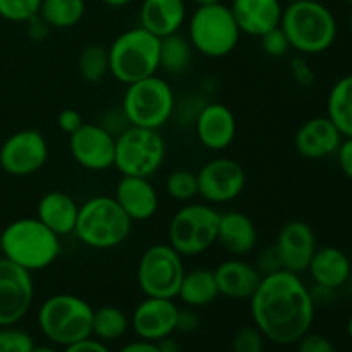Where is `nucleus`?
<instances>
[{"instance_id": "nucleus-17", "label": "nucleus", "mask_w": 352, "mask_h": 352, "mask_svg": "<svg viewBox=\"0 0 352 352\" xmlns=\"http://www.w3.org/2000/svg\"><path fill=\"white\" fill-rule=\"evenodd\" d=\"M275 250L282 261L284 270L292 274H305L313 254L318 250L315 230L301 220H291L280 227L275 239Z\"/></svg>"}, {"instance_id": "nucleus-10", "label": "nucleus", "mask_w": 352, "mask_h": 352, "mask_svg": "<svg viewBox=\"0 0 352 352\" xmlns=\"http://www.w3.org/2000/svg\"><path fill=\"white\" fill-rule=\"evenodd\" d=\"M167 157V143L158 129L129 126L116 136L113 167L120 175L153 177Z\"/></svg>"}, {"instance_id": "nucleus-2", "label": "nucleus", "mask_w": 352, "mask_h": 352, "mask_svg": "<svg viewBox=\"0 0 352 352\" xmlns=\"http://www.w3.org/2000/svg\"><path fill=\"white\" fill-rule=\"evenodd\" d=\"M2 258L28 272L48 268L60 256V237L52 232L36 217H23L10 222L0 232Z\"/></svg>"}, {"instance_id": "nucleus-38", "label": "nucleus", "mask_w": 352, "mask_h": 352, "mask_svg": "<svg viewBox=\"0 0 352 352\" xmlns=\"http://www.w3.org/2000/svg\"><path fill=\"white\" fill-rule=\"evenodd\" d=\"M291 76L296 81V85L302 86V88H308L315 82L316 72L311 67L309 60L306 58V55L298 54L296 57H292L291 60Z\"/></svg>"}, {"instance_id": "nucleus-26", "label": "nucleus", "mask_w": 352, "mask_h": 352, "mask_svg": "<svg viewBox=\"0 0 352 352\" xmlns=\"http://www.w3.org/2000/svg\"><path fill=\"white\" fill-rule=\"evenodd\" d=\"M79 205L64 191H48L36 205V219L58 237L74 234Z\"/></svg>"}, {"instance_id": "nucleus-5", "label": "nucleus", "mask_w": 352, "mask_h": 352, "mask_svg": "<svg viewBox=\"0 0 352 352\" xmlns=\"http://www.w3.org/2000/svg\"><path fill=\"white\" fill-rule=\"evenodd\" d=\"M107 50L110 76L126 86L150 78L160 69V38L141 26L120 33Z\"/></svg>"}, {"instance_id": "nucleus-54", "label": "nucleus", "mask_w": 352, "mask_h": 352, "mask_svg": "<svg viewBox=\"0 0 352 352\" xmlns=\"http://www.w3.org/2000/svg\"><path fill=\"white\" fill-rule=\"evenodd\" d=\"M287 3H292V2H299V0H285Z\"/></svg>"}, {"instance_id": "nucleus-27", "label": "nucleus", "mask_w": 352, "mask_h": 352, "mask_svg": "<svg viewBox=\"0 0 352 352\" xmlns=\"http://www.w3.org/2000/svg\"><path fill=\"white\" fill-rule=\"evenodd\" d=\"M177 298L182 305L189 308H205L215 302L220 298L219 287H217L215 274L210 268H192L186 270L182 277L181 287H179Z\"/></svg>"}, {"instance_id": "nucleus-18", "label": "nucleus", "mask_w": 352, "mask_h": 352, "mask_svg": "<svg viewBox=\"0 0 352 352\" xmlns=\"http://www.w3.org/2000/svg\"><path fill=\"white\" fill-rule=\"evenodd\" d=\"M195 134L203 148L210 151H223L237 136V120L226 103H205L192 119Z\"/></svg>"}, {"instance_id": "nucleus-9", "label": "nucleus", "mask_w": 352, "mask_h": 352, "mask_svg": "<svg viewBox=\"0 0 352 352\" xmlns=\"http://www.w3.org/2000/svg\"><path fill=\"white\" fill-rule=\"evenodd\" d=\"M220 213L208 203H188L172 215L167 243L182 258L199 256L217 244Z\"/></svg>"}, {"instance_id": "nucleus-51", "label": "nucleus", "mask_w": 352, "mask_h": 352, "mask_svg": "<svg viewBox=\"0 0 352 352\" xmlns=\"http://www.w3.org/2000/svg\"><path fill=\"white\" fill-rule=\"evenodd\" d=\"M196 6H203V3H213V2H222V0H191Z\"/></svg>"}, {"instance_id": "nucleus-1", "label": "nucleus", "mask_w": 352, "mask_h": 352, "mask_svg": "<svg viewBox=\"0 0 352 352\" xmlns=\"http://www.w3.org/2000/svg\"><path fill=\"white\" fill-rule=\"evenodd\" d=\"M315 299L301 275L287 270L265 275L250 299L253 325L277 346L298 344L311 330Z\"/></svg>"}, {"instance_id": "nucleus-33", "label": "nucleus", "mask_w": 352, "mask_h": 352, "mask_svg": "<svg viewBox=\"0 0 352 352\" xmlns=\"http://www.w3.org/2000/svg\"><path fill=\"white\" fill-rule=\"evenodd\" d=\"M165 191L175 201H192L198 196V177L196 172L177 168L165 179Z\"/></svg>"}, {"instance_id": "nucleus-41", "label": "nucleus", "mask_w": 352, "mask_h": 352, "mask_svg": "<svg viewBox=\"0 0 352 352\" xmlns=\"http://www.w3.org/2000/svg\"><path fill=\"white\" fill-rule=\"evenodd\" d=\"M82 124H85V120H82L81 112L76 109L60 110V113H58L57 117L58 129H60L64 134H67V136L74 133V131H78Z\"/></svg>"}, {"instance_id": "nucleus-11", "label": "nucleus", "mask_w": 352, "mask_h": 352, "mask_svg": "<svg viewBox=\"0 0 352 352\" xmlns=\"http://www.w3.org/2000/svg\"><path fill=\"white\" fill-rule=\"evenodd\" d=\"M184 274V258L168 243H160L146 248L140 256L136 282L144 298L175 299Z\"/></svg>"}, {"instance_id": "nucleus-52", "label": "nucleus", "mask_w": 352, "mask_h": 352, "mask_svg": "<svg viewBox=\"0 0 352 352\" xmlns=\"http://www.w3.org/2000/svg\"><path fill=\"white\" fill-rule=\"evenodd\" d=\"M347 336L352 339V315H351V318L347 320Z\"/></svg>"}, {"instance_id": "nucleus-14", "label": "nucleus", "mask_w": 352, "mask_h": 352, "mask_svg": "<svg viewBox=\"0 0 352 352\" xmlns=\"http://www.w3.org/2000/svg\"><path fill=\"white\" fill-rule=\"evenodd\" d=\"M33 274L0 258V327L19 323L33 306Z\"/></svg>"}, {"instance_id": "nucleus-23", "label": "nucleus", "mask_w": 352, "mask_h": 352, "mask_svg": "<svg viewBox=\"0 0 352 352\" xmlns=\"http://www.w3.org/2000/svg\"><path fill=\"white\" fill-rule=\"evenodd\" d=\"M217 243L232 256H248L258 246L256 223L251 220V217L237 210L220 213Z\"/></svg>"}, {"instance_id": "nucleus-39", "label": "nucleus", "mask_w": 352, "mask_h": 352, "mask_svg": "<svg viewBox=\"0 0 352 352\" xmlns=\"http://www.w3.org/2000/svg\"><path fill=\"white\" fill-rule=\"evenodd\" d=\"M298 352H337V349L332 340L322 333L308 332L298 340Z\"/></svg>"}, {"instance_id": "nucleus-30", "label": "nucleus", "mask_w": 352, "mask_h": 352, "mask_svg": "<svg viewBox=\"0 0 352 352\" xmlns=\"http://www.w3.org/2000/svg\"><path fill=\"white\" fill-rule=\"evenodd\" d=\"M85 14V0H41L40 16L52 30H69L78 26Z\"/></svg>"}, {"instance_id": "nucleus-48", "label": "nucleus", "mask_w": 352, "mask_h": 352, "mask_svg": "<svg viewBox=\"0 0 352 352\" xmlns=\"http://www.w3.org/2000/svg\"><path fill=\"white\" fill-rule=\"evenodd\" d=\"M158 347H160L162 352H181L177 347V342L172 340V336L167 337V339H162L160 342H157Z\"/></svg>"}, {"instance_id": "nucleus-24", "label": "nucleus", "mask_w": 352, "mask_h": 352, "mask_svg": "<svg viewBox=\"0 0 352 352\" xmlns=\"http://www.w3.org/2000/svg\"><path fill=\"white\" fill-rule=\"evenodd\" d=\"M188 19L186 0H143L140 7V26L157 38L181 31Z\"/></svg>"}, {"instance_id": "nucleus-15", "label": "nucleus", "mask_w": 352, "mask_h": 352, "mask_svg": "<svg viewBox=\"0 0 352 352\" xmlns=\"http://www.w3.org/2000/svg\"><path fill=\"white\" fill-rule=\"evenodd\" d=\"M69 151L76 164L89 172H105L116 160V136L102 124L85 122L69 134Z\"/></svg>"}, {"instance_id": "nucleus-32", "label": "nucleus", "mask_w": 352, "mask_h": 352, "mask_svg": "<svg viewBox=\"0 0 352 352\" xmlns=\"http://www.w3.org/2000/svg\"><path fill=\"white\" fill-rule=\"evenodd\" d=\"M79 76L89 85H98L110 74L109 50L103 45H86L78 57Z\"/></svg>"}, {"instance_id": "nucleus-53", "label": "nucleus", "mask_w": 352, "mask_h": 352, "mask_svg": "<svg viewBox=\"0 0 352 352\" xmlns=\"http://www.w3.org/2000/svg\"><path fill=\"white\" fill-rule=\"evenodd\" d=\"M349 30H351V34H352V9H351V14H349Z\"/></svg>"}, {"instance_id": "nucleus-28", "label": "nucleus", "mask_w": 352, "mask_h": 352, "mask_svg": "<svg viewBox=\"0 0 352 352\" xmlns=\"http://www.w3.org/2000/svg\"><path fill=\"white\" fill-rule=\"evenodd\" d=\"M327 117L342 138H352V72L333 82L327 96Z\"/></svg>"}, {"instance_id": "nucleus-40", "label": "nucleus", "mask_w": 352, "mask_h": 352, "mask_svg": "<svg viewBox=\"0 0 352 352\" xmlns=\"http://www.w3.org/2000/svg\"><path fill=\"white\" fill-rule=\"evenodd\" d=\"M254 267L260 270V274L263 275V277L265 275L275 274V272H278V270H284V267H282V261H280V258H278V253H277V250H275L274 244L268 248H265V250L261 251Z\"/></svg>"}, {"instance_id": "nucleus-13", "label": "nucleus", "mask_w": 352, "mask_h": 352, "mask_svg": "<svg viewBox=\"0 0 352 352\" xmlns=\"http://www.w3.org/2000/svg\"><path fill=\"white\" fill-rule=\"evenodd\" d=\"M50 155L47 138L38 129H21L0 146V167L14 177H28L45 167Z\"/></svg>"}, {"instance_id": "nucleus-7", "label": "nucleus", "mask_w": 352, "mask_h": 352, "mask_svg": "<svg viewBox=\"0 0 352 352\" xmlns=\"http://www.w3.org/2000/svg\"><path fill=\"white\" fill-rule=\"evenodd\" d=\"M241 34L232 10L223 2L198 6L189 17L188 40L203 57H227L236 50Z\"/></svg>"}, {"instance_id": "nucleus-46", "label": "nucleus", "mask_w": 352, "mask_h": 352, "mask_svg": "<svg viewBox=\"0 0 352 352\" xmlns=\"http://www.w3.org/2000/svg\"><path fill=\"white\" fill-rule=\"evenodd\" d=\"M64 352H112L107 347L105 342L95 339V337H88L85 340L72 344V346L64 347Z\"/></svg>"}, {"instance_id": "nucleus-35", "label": "nucleus", "mask_w": 352, "mask_h": 352, "mask_svg": "<svg viewBox=\"0 0 352 352\" xmlns=\"http://www.w3.org/2000/svg\"><path fill=\"white\" fill-rule=\"evenodd\" d=\"M33 347V337L26 330L0 327V352H31Z\"/></svg>"}, {"instance_id": "nucleus-49", "label": "nucleus", "mask_w": 352, "mask_h": 352, "mask_svg": "<svg viewBox=\"0 0 352 352\" xmlns=\"http://www.w3.org/2000/svg\"><path fill=\"white\" fill-rule=\"evenodd\" d=\"M102 2L105 3V6L113 7V9H122V7L129 6L133 0H102Z\"/></svg>"}, {"instance_id": "nucleus-25", "label": "nucleus", "mask_w": 352, "mask_h": 352, "mask_svg": "<svg viewBox=\"0 0 352 352\" xmlns=\"http://www.w3.org/2000/svg\"><path fill=\"white\" fill-rule=\"evenodd\" d=\"M351 270V260L342 250L336 246H323L315 251L306 272L311 275L316 287L337 291L347 284Z\"/></svg>"}, {"instance_id": "nucleus-3", "label": "nucleus", "mask_w": 352, "mask_h": 352, "mask_svg": "<svg viewBox=\"0 0 352 352\" xmlns=\"http://www.w3.org/2000/svg\"><path fill=\"white\" fill-rule=\"evenodd\" d=\"M282 31L292 50L301 55H318L337 40V19L332 10L318 0H299L284 7Z\"/></svg>"}, {"instance_id": "nucleus-20", "label": "nucleus", "mask_w": 352, "mask_h": 352, "mask_svg": "<svg viewBox=\"0 0 352 352\" xmlns=\"http://www.w3.org/2000/svg\"><path fill=\"white\" fill-rule=\"evenodd\" d=\"M342 134L327 116L313 117L302 122L294 134V148L302 158L322 160L337 153Z\"/></svg>"}, {"instance_id": "nucleus-29", "label": "nucleus", "mask_w": 352, "mask_h": 352, "mask_svg": "<svg viewBox=\"0 0 352 352\" xmlns=\"http://www.w3.org/2000/svg\"><path fill=\"white\" fill-rule=\"evenodd\" d=\"M195 48L181 33L160 38V69L170 76H181L191 67Z\"/></svg>"}, {"instance_id": "nucleus-19", "label": "nucleus", "mask_w": 352, "mask_h": 352, "mask_svg": "<svg viewBox=\"0 0 352 352\" xmlns=\"http://www.w3.org/2000/svg\"><path fill=\"white\" fill-rule=\"evenodd\" d=\"M113 198L133 223L153 219L160 206L157 188L148 177L122 175L116 184Z\"/></svg>"}, {"instance_id": "nucleus-43", "label": "nucleus", "mask_w": 352, "mask_h": 352, "mask_svg": "<svg viewBox=\"0 0 352 352\" xmlns=\"http://www.w3.org/2000/svg\"><path fill=\"white\" fill-rule=\"evenodd\" d=\"M103 127H105L107 131H110V133L113 134V136H119L120 133H122L126 127H129V122H127L126 116H124L122 110H112V112L107 113L105 117H103L102 122Z\"/></svg>"}, {"instance_id": "nucleus-8", "label": "nucleus", "mask_w": 352, "mask_h": 352, "mask_svg": "<svg viewBox=\"0 0 352 352\" xmlns=\"http://www.w3.org/2000/svg\"><path fill=\"white\" fill-rule=\"evenodd\" d=\"M177 109V100L170 82L160 76L140 79L126 86L120 110L129 126L160 131Z\"/></svg>"}, {"instance_id": "nucleus-55", "label": "nucleus", "mask_w": 352, "mask_h": 352, "mask_svg": "<svg viewBox=\"0 0 352 352\" xmlns=\"http://www.w3.org/2000/svg\"><path fill=\"white\" fill-rule=\"evenodd\" d=\"M346 2H347V3H351V6H352V0H346Z\"/></svg>"}, {"instance_id": "nucleus-31", "label": "nucleus", "mask_w": 352, "mask_h": 352, "mask_svg": "<svg viewBox=\"0 0 352 352\" xmlns=\"http://www.w3.org/2000/svg\"><path fill=\"white\" fill-rule=\"evenodd\" d=\"M131 320L126 313L117 306H102L93 311V329L91 337L102 342H116L120 337L126 336Z\"/></svg>"}, {"instance_id": "nucleus-22", "label": "nucleus", "mask_w": 352, "mask_h": 352, "mask_svg": "<svg viewBox=\"0 0 352 352\" xmlns=\"http://www.w3.org/2000/svg\"><path fill=\"white\" fill-rule=\"evenodd\" d=\"M229 7L241 33L254 38L280 26L284 12L282 0H232Z\"/></svg>"}, {"instance_id": "nucleus-21", "label": "nucleus", "mask_w": 352, "mask_h": 352, "mask_svg": "<svg viewBox=\"0 0 352 352\" xmlns=\"http://www.w3.org/2000/svg\"><path fill=\"white\" fill-rule=\"evenodd\" d=\"M213 274L220 296L232 301H250L263 278L253 263L236 256L222 261Z\"/></svg>"}, {"instance_id": "nucleus-42", "label": "nucleus", "mask_w": 352, "mask_h": 352, "mask_svg": "<svg viewBox=\"0 0 352 352\" xmlns=\"http://www.w3.org/2000/svg\"><path fill=\"white\" fill-rule=\"evenodd\" d=\"M199 329V315L196 313L195 308H179L177 313V327L175 332L181 333H192Z\"/></svg>"}, {"instance_id": "nucleus-50", "label": "nucleus", "mask_w": 352, "mask_h": 352, "mask_svg": "<svg viewBox=\"0 0 352 352\" xmlns=\"http://www.w3.org/2000/svg\"><path fill=\"white\" fill-rule=\"evenodd\" d=\"M31 352H58L55 347H50V346H34Z\"/></svg>"}, {"instance_id": "nucleus-36", "label": "nucleus", "mask_w": 352, "mask_h": 352, "mask_svg": "<svg viewBox=\"0 0 352 352\" xmlns=\"http://www.w3.org/2000/svg\"><path fill=\"white\" fill-rule=\"evenodd\" d=\"M265 336L254 325L241 327L232 339V352H263Z\"/></svg>"}, {"instance_id": "nucleus-37", "label": "nucleus", "mask_w": 352, "mask_h": 352, "mask_svg": "<svg viewBox=\"0 0 352 352\" xmlns=\"http://www.w3.org/2000/svg\"><path fill=\"white\" fill-rule=\"evenodd\" d=\"M260 43L265 55H268V57L272 58H282L289 54V50H292L291 43H289L287 36H285V33L282 31L280 26L274 28V30L261 34Z\"/></svg>"}, {"instance_id": "nucleus-47", "label": "nucleus", "mask_w": 352, "mask_h": 352, "mask_svg": "<svg viewBox=\"0 0 352 352\" xmlns=\"http://www.w3.org/2000/svg\"><path fill=\"white\" fill-rule=\"evenodd\" d=\"M117 352H162L157 342H150V340L138 339L134 342L126 344V346L120 347Z\"/></svg>"}, {"instance_id": "nucleus-45", "label": "nucleus", "mask_w": 352, "mask_h": 352, "mask_svg": "<svg viewBox=\"0 0 352 352\" xmlns=\"http://www.w3.org/2000/svg\"><path fill=\"white\" fill-rule=\"evenodd\" d=\"M337 158H339L340 170L352 181V138H344L337 150Z\"/></svg>"}, {"instance_id": "nucleus-16", "label": "nucleus", "mask_w": 352, "mask_h": 352, "mask_svg": "<svg viewBox=\"0 0 352 352\" xmlns=\"http://www.w3.org/2000/svg\"><path fill=\"white\" fill-rule=\"evenodd\" d=\"M179 306L174 299L144 298L134 308L131 327L138 339L160 342L162 339L174 336L177 327Z\"/></svg>"}, {"instance_id": "nucleus-44", "label": "nucleus", "mask_w": 352, "mask_h": 352, "mask_svg": "<svg viewBox=\"0 0 352 352\" xmlns=\"http://www.w3.org/2000/svg\"><path fill=\"white\" fill-rule=\"evenodd\" d=\"M26 24H28V36H30L33 41H45L52 31V28L48 26V23L40 16V14L31 17Z\"/></svg>"}, {"instance_id": "nucleus-6", "label": "nucleus", "mask_w": 352, "mask_h": 352, "mask_svg": "<svg viewBox=\"0 0 352 352\" xmlns=\"http://www.w3.org/2000/svg\"><path fill=\"white\" fill-rule=\"evenodd\" d=\"M93 306L76 294H54L38 309V327L55 346L67 347L91 337Z\"/></svg>"}, {"instance_id": "nucleus-12", "label": "nucleus", "mask_w": 352, "mask_h": 352, "mask_svg": "<svg viewBox=\"0 0 352 352\" xmlns=\"http://www.w3.org/2000/svg\"><path fill=\"white\" fill-rule=\"evenodd\" d=\"M198 196L208 205H227L239 198L246 189L248 175L234 158L219 157L206 162L198 172Z\"/></svg>"}, {"instance_id": "nucleus-34", "label": "nucleus", "mask_w": 352, "mask_h": 352, "mask_svg": "<svg viewBox=\"0 0 352 352\" xmlns=\"http://www.w3.org/2000/svg\"><path fill=\"white\" fill-rule=\"evenodd\" d=\"M41 0H0V17L10 23H28L40 14Z\"/></svg>"}, {"instance_id": "nucleus-56", "label": "nucleus", "mask_w": 352, "mask_h": 352, "mask_svg": "<svg viewBox=\"0 0 352 352\" xmlns=\"http://www.w3.org/2000/svg\"><path fill=\"white\" fill-rule=\"evenodd\" d=\"M0 258H2V248H0Z\"/></svg>"}, {"instance_id": "nucleus-4", "label": "nucleus", "mask_w": 352, "mask_h": 352, "mask_svg": "<svg viewBox=\"0 0 352 352\" xmlns=\"http://www.w3.org/2000/svg\"><path fill=\"white\" fill-rule=\"evenodd\" d=\"M133 230V220L124 213L113 196H93L79 205L74 236L89 250L119 248Z\"/></svg>"}]
</instances>
